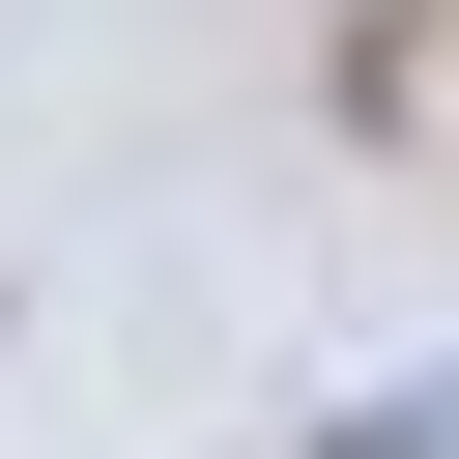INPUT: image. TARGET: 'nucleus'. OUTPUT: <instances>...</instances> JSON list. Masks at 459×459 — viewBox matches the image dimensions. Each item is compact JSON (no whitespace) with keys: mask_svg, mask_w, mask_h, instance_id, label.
Instances as JSON below:
<instances>
[{"mask_svg":"<svg viewBox=\"0 0 459 459\" xmlns=\"http://www.w3.org/2000/svg\"><path fill=\"white\" fill-rule=\"evenodd\" d=\"M316 459H459V373H402V402H344Z\"/></svg>","mask_w":459,"mask_h":459,"instance_id":"nucleus-1","label":"nucleus"}]
</instances>
